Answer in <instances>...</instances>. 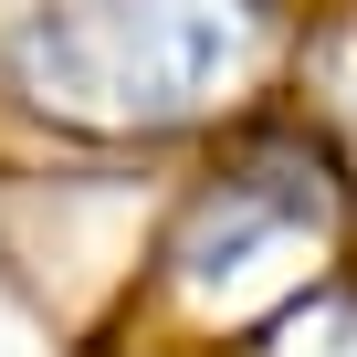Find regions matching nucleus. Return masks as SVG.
I'll use <instances>...</instances> for the list:
<instances>
[{
    "label": "nucleus",
    "mask_w": 357,
    "mask_h": 357,
    "mask_svg": "<svg viewBox=\"0 0 357 357\" xmlns=\"http://www.w3.org/2000/svg\"><path fill=\"white\" fill-rule=\"evenodd\" d=\"M252 63V0H22L11 74L84 126H168Z\"/></svg>",
    "instance_id": "f257e3e1"
}]
</instances>
